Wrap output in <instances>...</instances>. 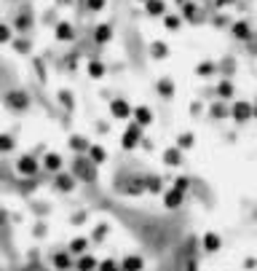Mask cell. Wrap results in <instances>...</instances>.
<instances>
[{
	"label": "cell",
	"instance_id": "ab89813d",
	"mask_svg": "<svg viewBox=\"0 0 257 271\" xmlns=\"http://www.w3.org/2000/svg\"><path fill=\"white\" fill-rule=\"evenodd\" d=\"M11 38H14L11 27H8V24H0V43H11Z\"/></svg>",
	"mask_w": 257,
	"mask_h": 271
},
{
	"label": "cell",
	"instance_id": "30bf717a",
	"mask_svg": "<svg viewBox=\"0 0 257 271\" xmlns=\"http://www.w3.org/2000/svg\"><path fill=\"white\" fill-rule=\"evenodd\" d=\"M182 202H185V194H180V191H174V188L163 191V207L166 209H180Z\"/></svg>",
	"mask_w": 257,
	"mask_h": 271
},
{
	"label": "cell",
	"instance_id": "5bb4252c",
	"mask_svg": "<svg viewBox=\"0 0 257 271\" xmlns=\"http://www.w3.org/2000/svg\"><path fill=\"white\" fill-rule=\"evenodd\" d=\"M64 167V158L59 156V153H46L43 156V169H49V172H54V175H59Z\"/></svg>",
	"mask_w": 257,
	"mask_h": 271
},
{
	"label": "cell",
	"instance_id": "60d3db41",
	"mask_svg": "<svg viewBox=\"0 0 257 271\" xmlns=\"http://www.w3.org/2000/svg\"><path fill=\"white\" fill-rule=\"evenodd\" d=\"M14 49L19 51V54H27V51H30V41H27V38H19V41H14Z\"/></svg>",
	"mask_w": 257,
	"mask_h": 271
},
{
	"label": "cell",
	"instance_id": "d6986e66",
	"mask_svg": "<svg viewBox=\"0 0 257 271\" xmlns=\"http://www.w3.org/2000/svg\"><path fill=\"white\" fill-rule=\"evenodd\" d=\"M54 35H56V41H72V38H75V27H72L70 22H59Z\"/></svg>",
	"mask_w": 257,
	"mask_h": 271
},
{
	"label": "cell",
	"instance_id": "2e32d148",
	"mask_svg": "<svg viewBox=\"0 0 257 271\" xmlns=\"http://www.w3.org/2000/svg\"><path fill=\"white\" fill-rule=\"evenodd\" d=\"M86 156H89V161L94 164V167H100V164L107 161V150H104L102 145H91V148H89V153H86Z\"/></svg>",
	"mask_w": 257,
	"mask_h": 271
},
{
	"label": "cell",
	"instance_id": "603a6c76",
	"mask_svg": "<svg viewBox=\"0 0 257 271\" xmlns=\"http://www.w3.org/2000/svg\"><path fill=\"white\" fill-rule=\"evenodd\" d=\"M70 148H72V150H75V153H81V156H83V153H89V148H91V142H89V140H86V137H83V135H72V137H70Z\"/></svg>",
	"mask_w": 257,
	"mask_h": 271
},
{
	"label": "cell",
	"instance_id": "7a4b0ae2",
	"mask_svg": "<svg viewBox=\"0 0 257 271\" xmlns=\"http://www.w3.org/2000/svg\"><path fill=\"white\" fill-rule=\"evenodd\" d=\"M140 142H142V127L134 124V121H129V127L123 129V137H121V148L123 150H134Z\"/></svg>",
	"mask_w": 257,
	"mask_h": 271
},
{
	"label": "cell",
	"instance_id": "e0dca14e",
	"mask_svg": "<svg viewBox=\"0 0 257 271\" xmlns=\"http://www.w3.org/2000/svg\"><path fill=\"white\" fill-rule=\"evenodd\" d=\"M155 91L163 97V100H169V97H174L177 86H174V81H171V78H161V81L155 83Z\"/></svg>",
	"mask_w": 257,
	"mask_h": 271
},
{
	"label": "cell",
	"instance_id": "f1b7e54d",
	"mask_svg": "<svg viewBox=\"0 0 257 271\" xmlns=\"http://www.w3.org/2000/svg\"><path fill=\"white\" fill-rule=\"evenodd\" d=\"M233 94H236V89H233V83H230V81H220V83H217V97H220V100H233Z\"/></svg>",
	"mask_w": 257,
	"mask_h": 271
},
{
	"label": "cell",
	"instance_id": "d590c367",
	"mask_svg": "<svg viewBox=\"0 0 257 271\" xmlns=\"http://www.w3.org/2000/svg\"><path fill=\"white\" fill-rule=\"evenodd\" d=\"M97 271H121V263L113 261V258H107V261H100V269Z\"/></svg>",
	"mask_w": 257,
	"mask_h": 271
},
{
	"label": "cell",
	"instance_id": "83f0119b",
	"mask_svg": "<svg viewBox=\"0 0 257 271\" xmlns=\"http://www.w3.org/2000/svg\"><path fill=\"white\" fill-rule=\"evenodd\" d=\"M30 27H32V14H30V11H22V14H16L14 30H19V32H24V30H30Z\"/></svg>",
	"mask_w": 257,
	"mask_h": 271
},
{
	"label": "cell",
	"instance_id": "ee69618b",
	"mask_svg": "<svg viewBox=\"0 0 257 271\" xmlns=\"http://www.w3.org/2000/svg\"><path fill=\"white\" fill-rule=\"evenodd\" d=\"M228 3H233V0H217V8H222V5H228Z\"/></svg>",
	"mask_w": 257,
	"mask_h": 271
},
{
	"label": "cell",
	"instance_id": "ba28073f",
	"mask_svg": "<svg viewBox=\"0 0 257 271\" xmlns=\"http://www.w3.org/2000/svg\"><path fill=\"white\" fill-rule=\"evenodd\" d=\"M75 177H72V172H59L54 175V188L62 191V194H70V191H75Z\"/></svg>",
	"mask_w": 257,
	"mask_h": 271
},
{
	"label": "cell",
	"instance_id": "8d00e7d4",
	"mask_svg": "<svg viewBox=\"0 0 257 271\" xmlns=\"http://www.w3.org/2000/svg\"><path fill=\"white\" fill-rule=\"evenodd\" d=\"M182 16H185V19H199V5H196V3H185V5H182Z\"/></svg>",
	"mask_w": 257,
	"mask_h": 271
},
{
	"label": "cell",
	"instance_id": "4316f807",
	"mask_svg": "<svg viewBox=\"0 0 257 271\" xmlns=\"http://www.w3.org/2000/svg\"><path fill=\"white\" fill-rule=\"evenodd\" d=\"M86 72H89L91 78H102L104 72H107V68H104V62H100V59H91V62L86 65Z\"/></svg>",
	"mask_w": 257,
	"mask_h": 271
},
{
	"label": "cell",
	"instance_id": "74e56055",
	"mask_svg": "<svg viewBox=\"0 0 257 271\" xmlns=\"http://www.w3.org/2000/svg\"><path fill=\"white\" fill-rule=\"evenodd\" d=\"M83 5L89 11H102V8H107V0H83Z\"/></svg>",
	"mask_w": 257,
	"mask_h": 271
},
{
	"label": "cell",
	"instance_id": "7402d4cb",
	"mask_svg": "<svg viewBox=\"0 0 257 271\" xmlns=\"http://www.w3.org/2000/svg\"><path fill=\"white\" fill-rule=\"evenodd\" d=\"M145 191H148V194H161L163 196V180L158 175H150V177H145Z\"/></svg>",
	"mask_w": 257,
	"mask_h": 271
},
{
	"label": "cell",
	"instance_id": "9a60e30c",
	"mask_svg": "<svg viewBox=\"0 0 257 271\" xmlns=\"http://www.w3.org/2000/svg\"><path fill=\"white\" fill-rule=\"evenodd\" d=\"M97 269H100V261H97L91 253H86L75 261V271H97Z\"/></svg>",
	"mask_w": 257,
	"mask_h": 271
},
{
	"label": "cell",
	"instance_id": "6da1fadb",
	"mask_svg": "<svg viewBox=\"0 0 257 271\" xmlns=\"http://www.w3.org/2000/svg\"><path fill=\"white\" fill-rule=\"evenodd\" d=\"M72 177L75 180H86V183H94L97 180V167L89 161L86 156L75 158V167H72Z\"/></svg>",
	"mask_w": 257,
	"mask_h": 271
},
{
	"label": "cell",
	"instance_id": "4dcf8cb0",
	"mask_svg": "<svg viewBox=\"0 0 257 271\" xmlns=\"http://www.w3.org/2000/svg\"><path fill=\"white\" fill-rule=\"evenodd\" d=\"M163 24H166L171 32H177V30L182 27V19L177 16V14H166V16H163Z\"/></svg>",
	"mask_w": 257,
	"mask_h": 271
},
{
	"label": "cell",
	"instance_id": "44dd1931",
	"mask_svg": "<svg viewBox=\"0 0 257 271\" xmlns=\"http://www.w3.org/2000/svg\"><path fill=\"white\" fill-rule=\"evenodd\" d=\"M94 41L97 43H110V41H113V24H97Z\"/></svg>",
	"mask_w": 257,
	"mask_h": 271
},
{
	"label": "cell",
	"instance_id": "b9f144b4",
	"mask_svg": "<svg viewBox=\"0 0 257 271\" xmlns=\"http://www.w3.org/2000/svg\"><path fill=\"white\" fill-rule=\"evenodd\" d=\"M185 271H199V261H196V258H190V261L185 263Z\"/></svg>",
	"mask_w": 257,
	"mask_h": 271
},
{
	"label": "cell",
	"instance_id": "ac0fdd59",
	"mask_svg": "<svg viewBox=\"0 0 257 271\" xmlns=\"http://www.w3.org/2000/svg\"><path fill=\"white\" fill-rule=\"evenodd\" d=\"M163 164H166V167H180L182 164V150L177 148V145L174 148H166L163 150Z\"/></svg>",
	"mask_w": 257,
	"mask_h": 271
},
{
	"label": "cell",
	"instance_id": "bcb514c9",
	"mask_svg": "<svg viewBox=\"0 0 257 271\" xmlns=\"http://www.w3.org/2000/svg\"><path fill=\"white\" fill-rule=\"evenodd\" d=\"M142 3H148V0H142Z\"/></svg>",
	"mask_w": 257,
	"mask_h": 271
},
{
	"label": "cell",
	"instance_id": "d4e9b609",
	"mask_svg": "<svg viewBox=\"0 0 257 271\" xmlns=\"http://www.w3.org/2000/svg\"><path fill=\"white\" fill-rule=\"evenodd\" d=\"M150 57L153 59H166L169 57V46L163 41H153L150 43Z\"/></svg>",
	"mask_w": 257,
	"mask_h": 271
},
{
	"label": "cell",
	"instance_id": "5b68a950",
	"mask_svg": "<svg viewBox=\"0 0 257 271\" xmlns=\"http://www.w3.org/2000/svg\"><path fill=\"white\" fill-rule=\"evenodd\" d=\"M131 113H134V108H131L129 100H123V97H115V100L110 102V116L118 118V121H129Z\"/></svg>",
	"mask_w": 257,
	"mask_h": 271
},
{
	"label": "cell",
	"instance_id": "8fae6325",
	"mask_svg": "<svg viewBox=\"0 0 257 271\" xmlns=\"http://www.w3.org/2000/svg\"><path fill=\"white\" fill-rule=\"evenodd\" d=\"M220 247H222L220 234H214V231H206V234L201 236V250H204V253H217Z\"/></svg>",
	"mask_w": 257,
	"mask_h": 271
},
{
	"label": "cell",
	"instance_id": "1f68e13d",
	"mask_svg": "<svg viewBox=\"0 0 257 271\" xmlns=\"http://www.w3.org/2000/svg\"><path fill=\"white\" fill-rule=\"evenodd\" d=\"M196 145V137L190 135V132H185V135H180V140H177V148L185 150V148H193Z\"/></svg>",
	"mask_w": 257,
	"mask_h": 271
},
{
	"label": "cell",
	"instance_id": "f35d334b",
	"mask_svg": "<svg viewBox=\"0 0 257 271\" xmlns=\"http://www.w3.org/2000/svg\"><path fill=\"white\" fill-rule=\"evenodd\" d=\"M59 102H62L64 105V108H67V110H72V105H75V102H72V91H59Z\"/></svg>",
	"mask_w": 257,
	"mask_h": 271
},
{
	"label": "cell",
	"instance_id": "484cf974",
	"mask_svg": "<svg viewBox=\"0 0 257 271\" xmlns=\"http://www.w3.org/2000/svg\"><path fill=\"white\" fill-rule=\"evenodd\" d=\"M196 72H199L201 78H212L214 72H217V62H212V59H204V62H199Z\"/></svg>",
	"mask_w": 257,
	"mask_h": 271
},
{
	"label": "cell",
	"instance_id": "cb8c5ba5",
	"mask_svg": "<svg viewBox=\"0 0 257 271\" xmlns=\"http://www.w3.org/2000/svg\"><path fill=\"white\" fill-rule=\"evenodd\" d=\"M145 8H148L150 16H166V3H163V0H148Z\"/></svg>",
	"mask_w": 257,
	"mask_h": 271
},
{
	"label": "cell",
	"instance_id": "f546056e",
	"mask_svg": "<svg viewBox=\"0 0 257 271\" xmlns=\"http://www.w3.org/2000/svg\"><path fill=\"white\" fill-rule=\"evenodd\" d=\"M16 148V140L11 135H0V153H11Z\"/></svg>",
	"mask_w": 257,
	"mask_h": 271
},
{
	"label": "cell",
	"instance_id": "4fadbf2b",
	"mask_svg": "<svg viewBox=\"0 0 257 271\" xmlns=\"http://www.w3.org/2000/svg\"><path fill=\"white\" fill-rule=\"evenodd\" d=\"M121 271H145V258L142 255H126L121 261Z\"/></svg>",
	"mask_w": 257,
	"mask_h": 271
},
{
	"label": "cell",
	"instance_id": "7bdbcfd3",
	"mask_svg": "<svg viewBox=\"0 0 257 271\" xmlns=\"http://www.w3.org/2000/svg\"><path fill=\"white\" fill-rule=\"evenodd\" d=\"M244 269H247V271L257 269V261H255V258H247V261H244Z\"/></svg>",
	"mask_w": 257,
	"mask_h": 271
},
{
	"label": "cell",
	"instance_id": "52a82bcc",
	"mask_svg": "<svg viewBox=\"0 0 257 271\" xmlns=\"http://www.w3.org/2000/svg\"><path fill=\"white\" fill-rule=\"evenodd\" d=\"M51 266H54V271H72L75 269V261H72V255L67 250H59V253H54V258H51Z\"/></svg>",
	"mask_w": 257,
	"mask_h": 271
},
{
	"label": "cell",
	"instance_id": "7c38bea8",
	"mask_svg": "<svg viewBox=\"0 0 257 271\" xmlns=\"http://www.w3.org/2000/svg\"><path fill=\"white\" fill-rule=\"evenodd\" d=\"M131 118H134V124H140V127H148V124H153V110H150L148 105H137Z\"/></svg>",
	"mask_w": 257,
	"mask_h": 271
},
{
	"label": "cell",
	"instance_id": "836d02e7",
	"mask_svg": "<svg viewBox=\"0 0 257 271\" xmlns=\"http://www.w3.org/2000/svg\"><path fill=\"white\" fill-rule=\"evenodd\" d=\"M209 113H212V118H225V116H230V110H228L222 102H217V105H212V108H209Z\"/></svg>",
	"mask_w": 257,
	"mask_h": 271
},
{
	"label": "cell",
	"instance_id": "9c48e42d",
	"mask_svg": "<svg viewBox=\"0 0 257 271\" xmlns=\"http://www.w3.org/2000/svg\"><path fill=\"white\" fill-rule=\"evenodd\" d=\"M89 247H91V239H89V236H75V239L67 244V253L75 255V258H81V255L89 253Z\"/></svg>",
	"mask_w": 257,
	"mask_h": 271
},
{
	"label": "cell",
	"instance_id": "277c9868",
	"mask_svg": "<svg viewBox=\"0 0 257 271\" xmlns=\"http://www.w3.org/2000/svg\"><path fill=\"white\" fill-rule=\"evenodd\" d=\"M38 169H41V161H38L35 156H22V158H16V172L22 177H35L38 175Z\"/></svg>",
	"mask_w": 257,
	"mask_h": 271
},
{
	"label": "cell",
	"instance_id": "ffe728a7",
	"mask_svg": "<svg viewBox=\"0 0 257 271\" xmlns=\"http://www.w3.org/2000/svg\"><path fill=\"white\" fill-rule=\"evenodd\" d=\"M230 32H233V38H239V41H249V38H252V27H249L247 22H233L230 24Z\"/></svg>",
	"mask_w": 257,
	"mask_h": 271
},
{
	"label": "cell",
	"instance_id": "3957f363",
	"mask_svg": "<svg viewBox=\"0 0 257 271\" xmlns=\"http://www.w3.org/2000/svg\"><path fill=\"white\" fill-rule=\"evenodd\" d=\"M255 116V108H252V102H247V100H236L233 105H230V118H236L239 124L244 121H249V118Z\"/></svg>",
	"mask_w": 257,
	"mask_h": 271
},
{
	"label": "cell",
	"instance_id": "d6a6232c",
	"mask_svg": "<svg viewBox=\"0 0 257 271\" xmlns=\"http://www.w3.org/2000/svg\"><path fill=\"white\" fill-rule=\"evenodd\" d=\"M107 234H110V226H107V223H100V226L94 228V234H91V239H94V242H102Z\"/></svg>",
	"mask_w": 257,
	"mask_h": 271
},
{
	"label": "cell",
	"instance_id": "e575fe53",
	"mask_svg": "<svg viewBox=\"0 0 257 271\" xmlns=\"http://www.w3.org/2000/svg\"><path fill=\"white\" fill-rule=\"evenodd\" d=\"M171 188H174V191H180V194H185V191L190 188V177H174Z\"/></svg>",
	"mask_w": 257,
	"mask_h": 271
},
{
	"label": "cell",
	"instance_id": "f6af8a7d",
	"mask_svg": "<svg viewBox=\"0 0 257 271\" xmlns=\"http://www.w3.org/2000/svg\"><path fill=\"white\" fill-rule=\"evenodd\" d=\"M56 3H70V0H56Z\"/></svg>",
	"mask_w": 257,
	"mask_h": 271
},
{
	"label": "cell",
	"instance_id": "8992f818",
	"mask_svg": "<svg viewBox=\"0 0 257 271\" xmlns=\"http://www.w3.org/2000/svg\"><path fill=\"white\" fill-rule=\"evenodd\" d=\"M5 105H8L11 110H19V113H22V110L30 108V97L24 94V91H8V94H5Z\"/></svg>",
	"mask_w": 257,
	"mask_h": 271
}]
</instances>
